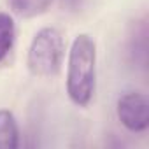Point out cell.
<instances>
[{"label": "cell", "mask_w": 149, "mask_h": 149, "mask_svg": "<svg viewBox=\"0 0 149 149\" xmlns=\"http://www.w3.org/2000/svg\"><path fill=\"white\" fill-rule=\"evenodd\" d=\"M118 118L130 132H144L149 126V98L144 93L130 91L118 100Z\"/></svg>", "instance_id": "3"}, {"label": "cell", "mask_w": 149, "mask_h": 149, "mask_svg": "<svg viewBox=\"0 0 149 149\" xmlns=\"http://www.w3.org/2000/svg\"><path fill=\"white\" fill-rule=\"evenodd\" d=\"M16 40V25L11 14L7 13H0V63H2Z\"/></svg>", "instance_id": "5"}, {"label": "cell", "mask_w": 149, "mask_h": 149, "mask_svg": "<svg viewBox=\"0 0 149 149\" xmlns=\"http://www.w3.org/2000/svg\"><path fill=\"white\" fill-rule=\"evenodd\" d=\"M97 86V46L88 33L74 39L68 51L67 93L77 107H86L93 100Z\"/></svg>", "instance_id": "1"}, {"label": "cell", "mask_w": 149, "mask_h": 149, "mask_svg": "<svg viewBox=\"0 0 149 149\" xmlns=\"http://www.w3.org/2000/svg\"><path fill=\"white\" fill-rule=\"evenodd\" d=\"M63 56L65 42L61 33L53 26H46L40 28L32 39L26 65L30 74L35 77H53L61 68Z\"/></svg>", "instance_id": "2"}, {"label": "cell", "mask_w": 149, "mask_h": 149, "mask_svg": "<svg viewBox=\"0 0 149 149\" xmlns=\"http://www.w3.org/2000/svg\"><path fill=\"white\" fill-rule=\"evenodd\" d=\"M53 0H7L9 9L21 18H35L44 14Z\"/></svg>", "instance_id": "6"}, {"label": "cell", "mask_w": 149, "mask_h": 149, "mask_svg": "<svg viewBox=\"0 0 149 149\" xmlns=\"http://www.w3.org/2000/svg\"><path fill=\"white\" fill-rule=\"evenodd\" d=\"M19 146V130L11 111H0V149H16Z\"/></svg>", "instance_id": "4"}]
</instances>
